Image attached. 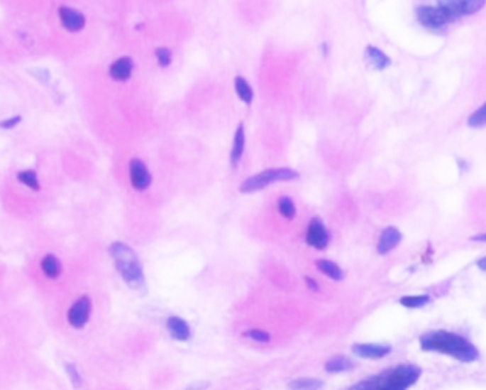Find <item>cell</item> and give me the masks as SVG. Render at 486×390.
<instances>
[{
	"label": "cell",
	"instance_id": "1",
	"mask_svg": "<svg viewBox=\"0 0 486 390\" xmlns=\"http://www.w3.org/2000/svg\"><path fill=\"white\" fill-rule=\"evenodd\" d=\"M421 349L425 352H436L451 356L459 362L470 363L477 360V349L465 337L445 330H435L421 336Z\"/></svg>",
	"mask_w": 486,
	"mask_h": 390
},
{
	"label": "cell",
	"instance_id": "2",
	"mask_svg": "<svg viewBox=\"0 0 486 390\" xmlns=\"http://www.w3.org/2000/svg\"><path fill=\"white\" fill-rule=\"evenodd\" d=\"M421 377V369L415 364H398L374 377L360 381L353 390H409Z\"/></svg>",
	"mask_w": 486,
	"mask_h": 390
},
{
	"label": "cell",
	"instance_id": "3",
	"mask_svg": "<svg viewBox=\"0 0 486 390\" xmlns=\"http://www.w3.org/2000/svg\"><path fill=\"white\" fill-rule=\"evenodd\" d=\"M109 251L123 281L131 289L138 291L144 288V273L137 253L130 246L121 242H114L109 247Z\"/></svg>",
	"mask_w": 486,
	"mask_h": 390
},
{
	"label": "cell",
	"instance_id": "4",
	"mask_svg": "<svg viewBox=\"0 0 486 390\" xmlns=\"http://www.w3.org/2000/svg\"><path fill=\"white\" fill-rule=\"evenodd\" d=\"M299 178V173L288 169V168H277V169H267L261 173H257L253 178L244 180L240 186L241 193H253L261 189H265L272 182H284V180H295Z\"/></svg>",
	"mask_w": 486,
	"mask_h": 390
},
{
	"label": "cell",
	"instance_id": "5",
	"mask_svg": "<svg viewBox=\"0 0 486 390\" xmlns=\"http://www.w3.org/2000/svg\"><path fill=\"white\" fill-rule=\"evenodd\" d=\"M438 6L442 8L453 22L458 18L479 12L485 6V2L483 0H442Z\"/></svg>",
	"mask_w": 486,
	"mask_h": 390
},
{
	"label": "cell",
	"instance_id": "6",
	"mask_svg": "<svg viewBox=\"0 0 486 390\" xmlns=\"http://www.w3.org/2000/svg\"><path fill=\"white\" fill-rule=\"evenodd\" d=\"M416 18L428 29H442L452 22L449 15L439 6H419L416 9Z\"/></svg>",
	"mask_w": 486,
	"mask_h": 390
},
{
	"label": "cell",
	"instance_id": "7",
	"mask_svg": "<svg viewBox=\"0 0 486 390\" xmlns=\"http://www.w3.org/2000/svg\"><path fill=\"white\" fill-rule=\"evenodd\" d=\"M330 242V234L327 227L322 224L319 219H312L306 229V243L318 250L326 249Z\"/></svg>",
	"mask_w": 486,
	"mask_h": 390
},
{
	"label": "cell",
	"instance_id": "8",
	"mask_svg": "<svg viewBox=\"0 0 486 390\" xmlns=\"http://www.w3.org/2000/svg\"><path fill=\"white\" fill-rule=\"evenodd\" d=\"M90 312H92V302L89 296H82L79 300H76V303L69 310V315H67L69 323L76 329H82L89 322Z\"/></svg>",
	"mask_w": 486,
	"mask_h": 390
},
{
	"label": "cell",
	"instance_id": "9",
	"mask_svg": "<svg viewBox=\"0 0 486 390\" xmlns=\"http://www.w3.org/2000/svg\"><path fill=\"white\" fill-rule=\"evenodd\" d=\"M130 180L136 190H145L151 183V175L140 159L130 162Z\"/></svg>",
	"mask_w": 486,
	"mask_h": 390
},
{
	"label": "cell",
	"instance_id": "10",
	"mask_svg": "<svg viewBox=\"0 0 486 390\" xmlns=\"http://www.w3.org/2000/svg\"><path fill=\"white\" fill-rule=\"evenodd\" d=\"M59 18H60L62 26L69 32H79L86 25L84 16L80 12L67 6H62L59 9Z\"/></svg>",
	"mask_w": 486,
	"mask_h": 390
},
{
	"label": "cell",
	"instance_id": "11",
	"mask_svg": "<svg viewBox=\"0 0 486 390\" xmlns=\"http://www.w3.org/2000/svg\"><path fill=\"white\" fill-rule=\"evenodd\" d=\"M353 352L364 359H381L391 353V346L377 343H357L353 346Z\"/></svg>",
	"mask_w": 486,
	"mask_h": 390
},
{
	"label": "cell",
	"instance_id": "12",
	"mask_svg": "<svg viewBox=\"0 0 486 390\" xmlns=\"http://www.w3.org/2000/svg\"><path fill=\"white\" fill-rule=\"evenodd\" d=\"M401 240H402V233L397 227H394V226L387 227L381 233V237L378 242V253L380 254L390 253L391 250H394L401 243Z\"/></svg>",
	"mask_w": 486,
	"mask_h": 390
},
{
	"label": "cell",
	"instance_id": "13",
	"mask_svg": "<svg viewBox=\"0 0 486 390\" xmlns=\"http://www.w3.org/2000/svg\"><path fill=\"white\" fill-rule=\"evenodd\" d=\"M133 72V60L130 58H120L114 63H111L109 73L111 79L117 82H126L130 79Z\"/></svg>",
	"mask_w": 486,
	"mask_h": 390
},
{
	"label": "cell",
	"instance_id": "14",
	"mask_svg": "<svg viewBox=\"0 0 486 390\" xmlns=\"http://www.w3.org/2000/svg\"><path fill=\"white\" fill-rule=\"evenodd\" d=\"M167 330H169V333L172 335L173 339L180 340V342L189 340L190 335H192V330H190V326L187 325V322L183 320L182 318H179V316L169 318V320H167Z\"/></svg>",
	"mask_w": 486,
	"mask_h": 390
},
{
	"label": "cell",
	"instance_id": "15",
	"mask_svg": "<svg viewBox=\"0 0 486 390\" xmlns=\"http://www.w3.org/2000/svg\"><path fill=\"white\" fill-rule=\"evenodd\" d=\"M244 146H245V132H244V124L240 123L236 130V136H234L233 149H231V163L234 168L240 163L243 158Z\"/></svg>",
	"mask_w": 486,
	"mask_h": 390
},
{
	"label": "cell",
	"instance_id": "16",
	"mask_svg": "<svg viewBox=\"0 0 486 390\" xmlns=\"http://www.w3.org/2000/svg\"><path fill=\"white\" fill-rule=\"evenodd\" d=\"M367 58L371 63V66L377 70H385L391 65V59L378 48L368 46L367 48Z\"/></svg>",
	"mask_w": 486,
	"mask_h": 390
},
{
	"label": "cell",
	"instance_id": "17",
	"mask_svg": "<svg viewBox=\"0 0 486 390\" xmlns=\"http://www.w3.org/2000/svg\"><path fill=\"white\" fill-rule=\"evenodd\" d=\"M40 266H42L43 273L50 279H56L62 273V264L55 254H46L42 260Z\"/></svg>",
	"mask_w": 486,
	"mask_h": 390
},
{
	"label": "cell",
	"instance_id": "18",
	"mask_svg": "<svg viewBox=\"0 0 486 390\" xmlns=\"http://www.w3.org/2000/svg\"><path fill=\"white\" fill-rule=\"evenodd\" d=\"M315 265L324 275H327L328 278H331L334 281H343L344 279V272L341 271V268L337 264L331 262V260L319 259V260H316Z\"/></svg>",
	"mask_w": 486,
	"mask_h": 390
},
{
	"label": "cell",
	"instance_id": "19",
	"mask_svg": "<svg viewBox=\"0 0 486 390\" xmlns=\"http://www.w3.org/2000/svg\"><path fill=\"white\" fill-rule=\"evenodd\" d=\"M234 86H236V92H237V96L245 103V104H251L253 102V89L251 86L248 85V82L243 77V76H237L234 79Z\"/></svg>",
	"mask_w": 486,
	"mask_h": 390
},
{
	"label": "cell",
	"instance_id": "20",
	"mask_svg": "<svg viewBox=\"0 0 486 390\" xmlns=\"http://www.w3.org/2000/svg\"><path fill=\"white\" fill-rule=\"evenodd\" d=\"M350 369H353V362L348 360L347 357H343V356L333 357L331 360H328L326 363V370L330 373H340V372H346Z\"/></svg>",
	"mask_w": 486,
	"mask_h": 390
},
{
	"label": "cell",
	"instance_id": "21",
	"mask_svg": "<svg viewBox=\"0 0 486 390\" xmlns=\"http://www.w3.org/2000/svg\"><path fill=\"white\" fill-rule=\"evenodd\" d=\"M18 179L19 182L25 183L28 188H31L32 190H40V183L38 180V175L35 170H23L18 173Z\"/></svg>",
	"mask_w": 486,
	"mask_h": 390
},
{
	"label": "cell",
	"instance_id": "22",
	"mask_svg": "<svg viewBox=\"0 0 486 390\" xmlns=\"http://www.w3.org/2000/svg\"><path fill=\"white\" fill-rule=\"evenodd\" d=\"M468 124L473 129H479L482 126L486 124V102L476 110L473 112L469 119H468Z\"/></svg>",
	"mask_w": 486,
	"mask_h": 390
},
{
	"label": "cell",
	"instance_id": "23",
	"mask_svg": "<svg viewBox=\"0 0 486 390\" xmlns=\"http://www.w3.org/2000/svg\"><path fill=\"white\" fill-rule=\"evenodd\" d=\"M278 210L288 220H292L295 217V205L288 196H282L278 200Z\"/></svg>",
	"mask_w": 486,
	"mask_h": 390
},
{
	"label": "cell",
	"instance_id": "24",
	"mask_svg": "<svg viewBox=\"0 0 486 390\" xmlns=\"http://www.w3.org/2000/svg\"><path fill=\"white\" fill-rule=\"evenodd\" d=\"M429 296L426 295H419V296H405L401 299V305L409 309H418L429 303Z\"/></svg>",
	"mask_w": 486,
	"mask_h": 390
},
{
	"label": "cell",
	"instance_id": "25",
	"mask_svg": "<svg viewBox=\"0 0 486 390\" xmlns=\"http://www.w3.org/2000/svg\"><path fill=\"white\" fill-rule=\"evenodd\" d=\"M322 383L319 380H314V379H299L292 381L289 386L292 389H298V390H314L318 389Z\"/></svg>",
	"mask_w": 486,
	"mask_h": 390
},
{
	"label": "cell",
	"instance_id": "26",
	"mask_svg": "<svg viewBox=\"0 0 486 390\" xmlns=\"http://www.w3.org/2000/svg\"><path fill=\"white\" fill-rule=\"evenodd\" d=\"M155 58H157V62L161 67H167L172 63L173 55H172L170 49H167V48H158V49H155Z\"/></svg>",
	"mask_w": 486,
	"mask_h": 390
},
{
	"label": "cell",
	"instance_id": "27",
	"mask_svg": "<svg viewBox=\"0 0 486 390\" xmlns=\"http://www.w3.org/2000/svg\"><path fill=\"white\" fill-rule=\"evenodd\" d=\"M245 336L258 342V343H267L270 342V335L264 330H260V329H253V330H248L245 332Z\"/></svg>",
	"mask_w": 486,
	"mask_h": 390
},
{
	"label": "cell",
	"instance_id": "28",
	"mask_svg": "<svg viewBox=\"0 0 486 390\" xmlns=\"http://www.w3.org/2000/svg\"><path fill=\"white\" fill-rule=\"evenodd\" d=\"M21 120H22V116H15L12 119L4 120L2 123H0V127H2V129H13L18 123H21Z\"/></svg>",
	"mask_w": 486,
	"mask_h": 390
},
{
	"label": "cell",
	"instance_id": "29",
	"mask_svg": "<svg viewBox=\"0 0 486 390\" xmlns=\"http://www.w3.org/2000/svg\"><path fill=\"white\" fill-rule=\"evenodd\" d=\"M67 372H69V376H70V379L73 380V383H74L76 386H79V384L82 383V379H80V374H79V372L76 370V367H74L73 364H69V366H67Z\"/></svg>",
	"mask_w": 486,
	"mask_h": 390
},
{
	"label": "cell",
	"instance_id": "30",
	"mask_svg": "<svg viewBox=\"0 0 486 390\" xmlns=\"http://www.w3.org/2000/svg\"><path fill=\"white\" fill-rule=\"evenodd\" d=\"M476 266H477L480 271H485V272H486V257L479 259L477 262H476Z\"/></svg>",
	"mask_w": 486,
	"mask_h": 390
},
{
	"label": "cell",
	"instance_id": "31",
	"mask_svg": "<svg viewBox=\"0 0 486 390\" xmlns=\"http://www.w3.org/2000/svg\"><path fill=\"white\" fill-rule=\"evenodd\" d=\"M472 242H486V233H482V234H476V236H472L470 237Z\"/></svg>",
	"mask_w": 486,
	"mask_h": 390
},
{
	"label": "cell",
	"instance_id": "32",
	"mask_svg": "<svg viewBox=\"0 0 486 390\" xmlns=\"http://www.w3.org/2000/svg\"><path fill=\"white\" fill-rule=\"evenodd\" d=\"M305 282H306V285L312 289V291H318V286H316V283L311 279V278H305Z\"/></svg>",
	"mask_w": 486,
	"mask_h": 390
}]
</instances>
